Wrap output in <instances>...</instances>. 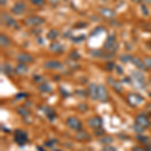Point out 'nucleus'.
<instances>
[{"label": "nucleus", "mask_w": 151, "mask_h": 151, "mask_svg": "<svg viewBox=\"0 0 151 151\" xmlns=\"http://www.w3.org/2000/svg\"><path fill=\"white\" fill-rule=\"evenodd\" d=\"M1 72L9 76L13 73V69H12V67L9 64H3L1 65Z\"/></svg>", "instance_id": "obj_19"}, {"label": "nucleus", "mask_w": 151, "mask_h": 151, "mask_svg": "<svg viewBox=\"0 0 151 151\" xmlns=\"http://www.w3.org/2000/svg\"><path fill=\"white\" fill-rule=\"evenodd\" d=\"M70 58H73V60H78V58H80V55L76 52V50H73V52L70 53Z\"/></svg>", "instance_id": "obj_29"}, {"label": "nucleus", "mask_w": 151, "mask_h": 151, "mask_svg": "<svg viewBox=\"0 0 151 151\" xmlns=\"http://www.w3.org/2000/svg\"><path fill=\"white\" fill-rule=\"evenodd\" d=\"M99 12L100 14H101L103 17L105 18H113L114 16H115V12H114L112 9L108 8V7H101V8L99 9Z\"/></svg>", "instance_id": "obj_9"}, {"label": "nucleus", "mask_w": 151, "mask_h": 151, "mask_svg": "<svg viewBox=\"0 0 151 151\" xmlns=\"http://www.w3.org/2000/svg\"><path fill=\"white\" fill-rule=\"evenodd\" d=\"M1 22L4 23L7 26H9V27H15V28L18 27L16 21L7 13H1Z\"/></svg>", "instance_id": "obj_2"}, {"label": "nucleus", "mask_w": 151, "mask_h": 151, "mask_svg": "<svg viewBox=\"0 0 151 151\" xmlns=\"http://www.w3.org/2000/svg\"><path fill=\"white\" fill-rule=\"evenodd\" d=\"M40 90L41 92H50L52 91V88H50V86L48 84H45V83H43V84H41L40 86Z\"/></svg>", "instance_id": "obj_23"}, {"label": "nucleus", "mask_w": 151, "mask_h": 151, "mask_svg": "<svg viewBox=\"0 0 151 151\" xmlns=\"http://www.w3.org/2000/svg\"><path fill=\"white\" fill-rule=\"evenodd\" d=\"M77 26L79 28H80V26H82V28H83V27H85V26H87V23H78Z\"/></svg>", "instance_id": "obj_37"}, {"label": "nucleus", "mask_w": 151, "mask_h": 151, "mask_svg": "<svg viewBox=\"0 0 151 151\" xmlns=\"http://www.w3.org/2000/svg\"><path fill=\"white\" fill-rule=\"evenodd\" d=\"M0 43H1V47H9V45H10L11 41L5 35L1 33V35H0Z\"/></svg>", "instance_id": "obj_17"}, {"label": "nucleus", "mask_w": 151, "mask_h": 151, "mask_svg": "<svg viewBox=\"0 0 151 151\" xmlns=\"http://www.w3.org/2000/svg\"><path fill=\"white\" fill-rule=\"evenodd\" d=\"M25 8H26V6L23 2H17L15 5L12 7L11 11H12V13L16 14V15H19V14H21L24 10H25Z\"/></svg>", "instance_id": "obj_13"}, {"label": "nucleus", "mask_w": 151, "mask_h": 151, "mask_svg": "<svg viewBox=\"0 0 151 151\" xmlns=\"http://www.w3.org/2000/svg\"><path fill=\"white\" fill-rule=\"evenodd\" d=\"M89 93L94 100L98 99V86L95 84H91L89 87Z\"/></svg>", "instance_id": "obj_15"}, {"label": "nucleus", "mask_w": 151, "mask_h": 151, "mask_svg": "<svg viewBox=\"0 0 151 151\" xmlns=\"http://www.w3.org/2000/svg\"><path fill=\"white\" fill-rule=\"evenodd\" d=\"M133 151H146V150H144L143 148H141V147H135L133 149Z\"/></svg>", "instance_id": "obj_35"}, {"label": "nucleus", "mask_w": 151, "mask_h": 151, "mask_svg": "<svg viewBox=\"0 0 151 151\" xmlns=\"http://www.w3.org/2000/svg\"><path fill=\"white\" fill-rule=\"evenodd\" d=\"M18 113L20 114V115H22L23 117H26V116H28L29 112H28V110H26L25 108H23V107H21L20 109H18Z\"/></svg>", "instance_id": "obj_26"}, {"label": "nucleus", "mask_w": 151, "mask_h": 151, "mask_svg": "<svg viewBox=\"0 0 151 151\" xmlns=\"http://www.w3.org/2000/svg\"><path fill=\"white\" fill-rule=\"evenodd\" d=\"M103 151H116V149L114 147H111V146H107V147H105Z\"/></svg>", "instance_id": "obj_34"}, {"label": "nucleus", "mask_w": 151, "mask_h": 151, "mask_svg": "<svg viewBox=\"0 0 151 151\" xmlns=\"http://www.w3.org/2000/svg\"><path fill=\"white\" fill-rule=\"evenodd\" d=\"M136 123L139 124L141 127L143 128H147L150 126V120L148 119L147 116L145 115H138L137 118H136Z\"/></svg>", "instance_id": "obj_7"}, {"label": "nucleus", "mask_w": 151, "mask_h": 151, "mask_svg": "<svg viewBox=\"0 0 151 151\" xmlns=\"http://www.w3.org/2000/svg\"><path fill=\"white\" fill-rule=\"evenodd\" d=\"M132 58L133 57H131L130 55H127V53H126V55H122L120 57V60H122L123 63H128L129 60H132Z\"/></svg>", "instance_id": "obj_25"}, {"label": "nucleus", "mask_w": 151, "mask_h": 151, "mask_svg": "<svg viewBox=\"0 0 151 151\" xmlns=\"http://www.w3.org/2000/svg\"><path fill=\"white\" fill-rule=\"evenodd\" d=\"M143 1H145V2H151V0H143Z\"/></svg>", "instance_id": "obj_39"}, {"label": "nucleus", "mask_w": 151, "mask_h": 151, "mask_svg": "<svg viewBox=\"0 0 151 151\" xmlns=\"http://www.w3.org/2000/svg\"><path fill=\"white\" fill-rule=\"evenodd\" d=\"M118 48V42H117L116 38L114 35H110L108 38H107L106 42L104 43V50H107L108 52H115Z\"/></svg>", "instance_id": "obj_1"}, {"label": "nucleus", "mask_w": 151, "mask_h": 151, "mask_svg": "<svg viewBox=\"0 0 151 151\" xmlns=\"http://www.w3.org/2000/svg\"><path fill=\"white\" fill-rule=\"evenodd\" d=\"M45 68L48 70H60L63 69V65L57 60H48L45 64Z\"/></svg>", "instance_id": "obj_12"}, {"label": "nucleus", "mask_w": 151, "mask_h": 151, "mask_svg": "<svg viewBox=\"0 0 151 151\" xmlns=\"http://www.w3.org/2000/svg\"><path fill=\"white\" fill-rule=\"evenodd\" d=\"M16 60L20 64H29V63L33 62V58L30 55H28V53H19L16 57Z\"/></svg>", "instance_id": "obj_8"}, {"label": "nucleus", "mask_w": 151, "mask_h": 151, "mask_svg": "<svg viewBox=\"0 0 151 151\" xmlns=\"http://www.w3.org/2000/svg\"><path fill=\"white\" fill-rule=\"evenodd\" d=\"M76 138H77L78 140H86V139H89L90 136L88 135L86 132H83V131H81V132H79L77 135H76Z\"/></svg>", "instance_id": "obj_21"}, {"label": "nucleus", "mask_w": 151, "mask_h": 151, "mask_svg": "<svg viewBox=\"0 0 151 151\" xmlns=\"http://www.w3.org/2000/svg\"><path fill=\"white\" fill-rule=\"evenodd\" d=\"M24 22H25V24L30 26H37L42 24L45 22V20H43V18L40 17V16H30V17L26 18Z\"/></svg>", "instance_id": "obj_3"}, {"label": "nucleus", "mask_w": 151, "mask_h": 151, "mask_svg": "<svg viewBox=\"0 0 151 151\" xmlns=\"http://www.w3.org/2000/svg\"><path fill=\"white\" fill-rule=\"evenodd\" d=\"M55 151H62V150H55Z\"/></svg>", "instance_id": "obj_41"}, {"label": "nucleus", "mask_w": 151, "mask_h": 151, "mask_svg": "<svg viewBox=\"0 0 151 151\" xmlns=\"http://www.w3.org/2000/svg\"><path fill=\"white\" fill-rule=\"evenodd\" d=\"M127 101L131 106H137V105L142 103L143 98L138 94H130L127 97Z\"/></svg>", "instance_id": "obj_4"}, {"label": "nucleus", "mask_w": 151, "mask_h": 151, "mask_svg": "<svg viewBox=\"0 0 151 151\" xmlns=\"http://www.w3.org/2000/svg\"><path fill=\"white\" fill-rule=\"evenodd\" d=\"M16 73L18 75H24L28 72V68L26 67L25 64H19L17 67H16Z\"/></svg>", "instance_id": "obj_18"}, {"label": "nucleus", "mask_w": 151, "mask_h": 151, "mask_svg": "<svg viewBox=\"0 0 151 151\" xmlns=\"http://www.w3.org/2000/svg\"><path fill=\"white\" fill-rule=\"evenodd\" d=\"M58 36V31L57 29H52V30H50L47 33V38L50 40H55Z\"/></svg>", "instance_id": "obj_20"}, {"label": "nucleus", "mask_w": 151, "mask_h": 151, "mask_svg": "<svg viewBox=\"0 0 151 151\" xmlns=\"http://www.w3.org/2000/svg\"><path fill=\"white\" fill-rule=\"evenodd\" d=\"M131 62H132L133 64L135 65V67L138 68L139 70H146V65L144 64V62H143V60H141L139 58L133 57L132 58V60H131Z\"/></svg>", "instance_id": "obj_14"}, {"label": "nucleus", "mask_w": 151, "mask_h": 151, "mask_svg": "<svg viewBox=\"0 0 151 151\" xmlns=\"http://www.w3.org/2000/svg\"><path fill=\"white\" fill-rule=\"evenodd\" d=\"M112 138L111 137H106V138H104V139H102V142L103 143H110L112 142Z\"/></svg>", "instance_id": "obj_33"}, {"label": "nucleus", "mask_w": 151, "mask_h": 151, "mask_svg": "<svg viewBox=\"0 0 151 151\" xmlns=\"http://www.w3.org/2000/svg\"><path fill=\"white\" fill-rule=\"evenodd\" d=\"M109 80H110V81L112 82L111 86L113 87L117 92H119V93H121V91H122V87H121V85L119 84V83H116L115 81H114L113 79H111V78H110V79H109Z\"/></svg>", "instance_id": "obj_22"}, {"label": "nucleus", "mask_w": 151, "mask_h": 151, "mask_svg": "<svg viewBox=\"0 0 151 151\" xmlns=\"http://www.w3.org/2000/svg\"><path fill=\"white\" fill-rule=\"evenodd\" d=\"M143 62H144L146 68H149V69H151V58H148V57L144 58Z\"/></svg>", "instance_id": "obj_28"}, {"label": "nucleus", "mask_w": 151, "mask_h": 151, "mask_svg": "<svg viewBox=\"0 0 151 151\" xmlns=\"http://www.w3.org/2000/svg\"><path fill=\"white\" fill-rule=\"evenodd\" d=\"M30 2L33 5H36V6H41L45 4V0H30Z\"/></svg>", "instance_id": "obj_27"}, {"label": "nucleus", "mask_w": 151, "mask_h": 151, "mask_svg": "<svg viewBox=\"0 0 151 151\" xmlns=\"http://www.w3.org/2000/svg\"><path fill=\"white\" fill-rule=\"evenodd\" d=\"M50 50H52L53 52H63L64 47H63V45H60V43L53 42V43H52V45H50Z\"/></svg>", "instance_id": "obj_16"}, {"label": "nucleus", "mask_w": 151, "mask_h": 151, "mask_svg": "<svg viewBox=\"0 0 151 151\" xmlns=\"http://www.w3.org/2000/svg\"><path fill=\"white\" fill-rule=\"evenodd\" d=\"M116 70H118L119 74H122V69H121V67H119V65H116Z\"/></svg>", "instance_id": "obj_36"}, {"label": "nucleus", "mask_w": 151, "mask_h": 151, "mask_svg": "<svg viewBox=\"0 0 151 151\" xmlns=\"http://www.w3.org/2000/svg\"><path fill=\"white\" fill-rule=\"evenodd\" d=\"M88 124L90 125V127H92L94 129H98L102 126V120L99 116H95L88 121Z\"/></svg>", "instance_id": "obj_11"}, {"label": "nucleus", "mask_w": 151, "mask_h": 151, "mask_svg": "<svg viewBox=\"0 0 151 151\" xmlns=\"http://www.w3.org/2000/svg\"><path fill=\"white\" fill-rule=\"evenodd\" d=\"M0 4H1L2 6L5 5V4H6V0H0Z\"/></svg>", "instance_id": "obj_38"}, {"label": "nucleus", "mask_w": 151, "mask_h": 151, "mask_svg": "<svg viewBox=\"0 0 151 151\" xmlns=\"http://www.w3.org/2000/svg\"><path fill=\"white\" fill-rule=\"evenodd\" d=\"M14 139L15 142L19 143V144H24L27 141V135L21 130H16L15 135H14Z\"/></svg>", "instance_id": "obj_6"}, {"label": "nucleus", "mask_w": 151, "mask_h": 151, "mask_svg": "<svg viewBox=\"0 0 151 151\" xmlns=\"http://www.w3.org/2000/svg\"><path fill=\"white\" fill-rule=\"evenodd\" d=\"M106 68H107V70H112L114 68H116V65H114L112 62H110V63H108V64L106 65Z\"/></svg>", "instance_id": "obj_32"}, {"label": "nucleus", "mask_w": 151, "mask_h": 151, "mask_svg": "<svg viewBox=\"0 0 151 151\" xmlns=\"http://www.w3.org/2000/svg\"><path fill=\"white\" fill-rule=\"evenodd\" d=\"M148 151H151V148H150V149H148Z\"/></svg>", "instance_id": "obj_40"}, {"label": "nucleus", "mask_w": 151, "mask_h": 151, "mask_svg": "<svg viewBox=\"0 0 151 151\" xmlns=\"http://www.w3.org/2000/svg\"><path fill=\"white\" fill-rule=\"evenodd\" d=\"M134 1H138V0H134Z\"/></svg>", "instance_id": "obj_42"}, {"label": "nucleus", "mask_w": 151, "mask_h": 151, "mask_svg": "<svg viewBox=\"0 0 151 151\" xmlns=\"http://www.w3.org/2000/svg\"><path fill=\"white\" fill-rule=\"evenodd\" d=\"M144 129H145V128L141 127V126L139 125V124H137V123H136L135 125H134V130H135L137 133H141L143 130H144Z\"/></svg>", "instance_id": "obj_30"}, {"label": "nucleus", "mask_w": 151, "mask_h": 151, "mask_svg": "<svg viewBox=\"0 0 151 151\" xmlns=\"http://www.w3.org/2000/svg\"><path fill=\"white\" fill-rule=\"evenodd\" d=\"M141 10H142V13L144 14L145 16H148L149 15V11H148V9H147V7H146L145 5H141Z\"/></svg>", "instance_id": "obj_31"}, {"label": "nucleus", "mask_w": 151, "mask_h": 151, "mask_svg": "<svg viewBox=\"0 0 151 151\" xmlns=\"http://www.w3.org/2000/svg\"><path fill=\"white\" fill-rule=\"evenodd\" d=\"M137 139L140 141L141 143H143V144H149L150 143V139L148 137H146V136H142V135H139L137 137Z\"/></svg>", "instance_id": "obj_24"}, {"label": "nucleus", "mask_w": 151, "mask_h": 151, "mask_svg": "<svg viewBox=\"0 0 151 151\" xmlns=\"http://www.w3.org/2000/svg\"><path fill=\"white\" fill-rule=\"evenodd\" d=\"M67 124L70 128L74 129V130H80L82 128V123L76 117H70L67 120Z\"/></svg>", "instance_id": "obj_5"}, {"label": "nucleus", "mask_w": 151, "mask_h": 151, "mask_svg": "<svg viewBox=\"0 0 151 151\" xmlns=\"http://www.w3.org/2000/svg\"><path fill=\"white\" fill-rule=\"evenodd\" d=\"M98 99L100 101H107L108 100V93H107V90L103 85H100L98 86Z\"/></svg>", "instance_id": "obj_10"}]
</instances>
